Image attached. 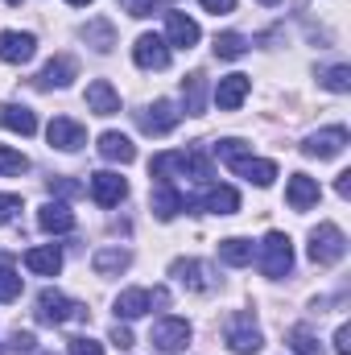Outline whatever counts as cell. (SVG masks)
Masks as SVG:
<instances>
[{
    "label": "cell",
    "mask_w": 351,
    "mask_h": 355,
    "mask_svg": "<svg viewBox=\"0 0 351 355\" xmlns=\"http://www.w3.org/2000/svg\"><path fill=\"white\" fill-rule=\"evenodd\" d=\"M335 190H339V198H348V194H351V170H343V174H339Z\"/></svg>",
    "instance_id": "obj_43"
},
{
    "label": "cell",
    "mask_w": 351,
    "mask_h": 355,
    "mask_svg": "<svg viewBox=\"0 0 351 355\" xmlns=\"http://www.w3.org/2000/svg\"><path fill=\"white\" fill-rule=\"evenodd\" d=\"M203 211H211V215H236V207H240V194L232 190V186H215V190H207L203 194V202H198Z\"/></svg>",
    "instance_id": "obj_25"
},
{
    "label": "cell",
    "mask_w": 351,
    "mask_h": 355,
    "mask_svg": "<svg viewBox=\"0 0 351 355\" xmlns=\"http://www.w3.org/2000/svg\"><path fill=\"white\" fill-rule=\"evenodd\" d=\"M137 120H141V128H145L149 137H166V132H174V128H178L182 112H178L170 99H157V103H153V107H145Z\"/></svg>",
    "instance_id": "obj_10"
},
{
    "label": "cell",
    "mask_w": 351,
    "mask_h": 355,
    "mask_svg": "<svg viewBox=\"0 0 351 355\" xmlns=\"http://www.w3.org/2000/svg\"><path fill=\"white\" fill-rule=\"evenodd\" d=\"M37 227L50 232V236H62V232H75V215H71L67 202H46L37 211Z\"/></svg>",
    "instance_id": "obj_17"
},
{
    "label": "cell",
    "mask_w": 351,
    "mask_h": 355,
    "mask_svg": "<svg viewBox=\"0 0 351 355\" xmlns=\"http://www.w3.org/2000/svg\"><path fill=\"white\" fill-rule=\"evenodd\" d=\"M42 355H54V352H42Z\"/></svg>",
    "instance_id": "obj_47"
},
{
    "label": "cell",
    "mask_w": 351,
    "mask_h": 355,
    "mask_svg": "<svg viewBox=\"0 0 351 355\" xmlns=\"http://www.w3.org/2000/svg\"><path fill=\"white\" fill-rule=\"evenodd\" d=\"M12 297H21V272L0 265V302H12Z\"/></svg>",
    "instance_id": "obj_35"
},
{
    "label": "cell",
    "mask_w": 351,
    "mask_h": 355,
    "mask_svg": "<svg viewBox=\"0 0 351 355\" xmlns=\"http://www.w3.org/2000/svg\"><path fill=\"white\" fill-rule=\"evenodd\" d=\"M261 4H277V0H261Z\"/></svg>",
    "instance_id": "obj_45"
},
{
    "label": "cell",
    "mask_w": 351,
    "mask_h": 355,
    "mask_svg": "<svg viewBox=\"0 0 351 355\" xmlns=\"http://www.w3.org/2000/svg\"><path fill=\"white\" fill-rule=\"evenodd\" d=\"M17 211H21V198L17 194H0V223H8Z\"/></svg>",
    "instance_id": "obj_39"
},
{
    "label": "cell",
    "mask_w": 351,
    "mask_h": 355,
    "mask_svg": "<svg viewBox=\"0 0 351 355\" xmlns=\"http://www.w3.org/2000/svg\"><path fill=\"white\" fill-rule=\"evenodd\" d=\"M50 190H58V194H67V198L83 194V186H79V182H71V178H50Z\"/></svg>",
    "instance_id": "obj_38"
},
{
    "label": "cell",
    "mask_w": 351,
    "mask_h": 355,
    "mask_svg": "<svg viewBox=\"0 0 351 355\" xmlns=\"http://www.w3.org/2000/svg\"><path fill=\"white\" fill-rule=\"evenodd\" d=\"M71 355H103V347L83 335V339H71Z\"/></svg>",
    "instance_id": "obj_37"
},
{
    "label": "cell",
    "mask_w": 351,
    "mask_h": 355,
    "mask_svg": "<svg viewBox=\"0 0 351 355\" xmlns=\"http://www.w3.org/2000/svg\"><path fill=\"white\" fill-rule=\"evenodd\" d=\"M149 174L157 178V182H170L174 174H182V178L194 174L198 182H207V178H211V166H207L198 153H186V149H182V153H157V157L149 162Z\"/></svg>",
    "instance_id": "obj_1"
},
{
    "label": "cell",
    "mask_w": 351,
    "mask_h": 355,
    "mask_svg": "<svg viewBox=\"0 0 351 355\" xmlns=\"http://www.w3.org/2000/svg\"><path fill=\"white\" fill-rule=\"evenodd\" d=\"M25 268L37 272V277H54V272L62 268V252H58L54 244H46V248H29V252H25Z\"/></svg>",
    "instance_id": "obj_22"
},
{
    "label": "cell",
    "mask_w": 351,
    "mask_h": 355,
    "mask_svg": "<svg viewBox=\"0 0 351 355\" xmlns=\"http://www.w3.org/2000/svg\"><path fill=\"white\" fill-rule=\"evenodd\" d=\"M0 124H4L8 132H21V137H33V132H37V116H33L29 107H21V103L0 107Z\"/></svg>",
    "instance_id": "obj_23"
},
{
    "label": "cell",
    "mask_w": 351,
    "mask_h": 355,
    "mask_svg": "<svg viewBox=\"0 0 351 355\" xmlns=\"http://www.w3.org/2000/svg\"><path fill=\"white\" fill-rule=\"evenodd\" d=\"M335 352L351 355V327H339V331H335Z\"/></svg>",
    "instance_id": "obj_41"
},
{
    "label": "cell",
    "mask_w": 351,
    "mask_h": 355,
    "mask_svg": "<svg viewBox=\"0 0 351 355\" xmlns=\"http://www.w3.org/2000/svg\"><path fill=\"white\" fill-rule=\"evenodd\" d=\"M33 50H37V37H33V33H17V29L0 33V62L21 67V62L33 58Z\"/></svg>",
    "instance_id": "obj_12"
},
{
    "label": "cell",
    "mask_w": 351,
    "mask_h": 355,
    "mask_svg": "<svg viewBox=\"0 0 351 355\" xmlns=\"http://www.w3.org/2000/svg\"><path fill=\"white\" fill-rule=\"evenodd\" d=\"M232 170L240 178H248V182H257V186H273V178H277V166L273 162H261V157H248V153H240L236 162H228Z\"/></svg>",
    "instance_id": "obj_20"
},
{
    "label": "cell",
    "mask_w": 351,
    "mask_h": 355,
    "mask_svg": "<svg viewBox=\"0 0 351 355\" xmlns=\"http://www.w3.org/2000/svg\"><path fill=\"white\" fill-rule=\"evenodd\" d=\"M71 79H75V62L62 54V58H50L46 62V71L37 75V87H67Z\"/></svg>",
    "instance_id": "obj_26"
},
{
    "label": "cell",
    "mask_w": 351,
    "mask_h": 355,
    "mask_svg": "<svg viewBox=\"0 0 351 355\" xmlns=\"http://www.w3.org/2000/svg\"><path fill=\"white\" fill-rule=\"evenodd\" d=\"M343 257H348V236L335 223H318L310 232V261L327 268V265H339Z\"/></svg>",
    "instance_id": "obj_2"
},
{
    "label": "cell",
    "mask_w": 351,
    "mask_h": 355,
    "mask_svg": "<svg viewBox=\"0 0 351 355\" xmlns=\"http://www.w3.org/2000/svg\"><path fill=\"white\" fill-rule=\"evenodd\" d=\"M67 4H75V8H83V4H91V0H67Z\"/></svg>",
    "instance_id": "obj_44"
},
{
    "label": "cell",
    "mask_w": 351,
    "mask_h": 355,
    "mask_svg": "<svg viewBox=\"0 0 351 355\" xmlns=\"http://www.w3.org/2000/svg\"><path fill=\"white\" fill-rule=\"evenodd\" d=\"M219 261L232 265V268L252 265V240H244V236H228V240H219Z\"/></svg>",
    "instance_id": "obj_24"
},
{
    "label": "cell",
    "mask_w": 351,
    "mask_h": 355,
    "mask_svg": "<svg viewBox=\"0 0 351 355\" xmlns=\"http://www.w3.org/2000/svg\"><path fill=\"white\" fill-rule=\"evenodd\" d=\"M71 318H87V310L75 306L62 289H42V293H37V322L62 327V322H71Z\"/></svg>",
    "instance_id": "obj_3"
},
{
    "label": "cell",
    "mask_w": 351,
    "mask_h": 355,
    "mask_svg": "<svg viewBox=\"0 0 351 355\" xmlns=\"http://www.w3.org/2000/svg\"><path fill=\"white\" fill-rule=\"evenodd\" d=\"M124 194H128V182H124L120 174H112V170L91 174V198H95L99 207H116Z\"/></svg>",
    "instance_id": "obj_13"
},
{
    "label": "cell",
    "mask_w": 351,
    "mask_h": 355,
    "mask_svg": "<svg viewBox=\"0 0 351 355\" xmlns=\"http://www.w3.org/2000/svg\"><path fill=\"white\" fill-rule=\"evenodd\" d=\"M87 112H95V116H116L120 112V95H116V87L108 79L87 83Z\"/></svg>",
    "instance_id": "obj_18"
},
{
    "label": "cell",
    "mask_w": 351,
    "mask_h": 355,
    "mask_svg": "<svg viewBox=\"0 0 351 355\" xmlns=\"http://www.w3.org/2000/svg\"><path fill=\"white\" fill-rule=\"evenodd\" d=\"M37 347V339H33V331H12V339H8V352H21V355H29Z\"/></svg>",
    "instance_id": "obj_36"
},
{
    "label": "cell",
    "mask_w": 351,
    "mask_h": 355,
    "mask_svg": "<svg viewBox=\"0 0 351 355\" xmlns=\"http://www.w3.org/2000/svg\"><path fill=\"white\" fill-rule=\"evenodd\" d=\"M25 170H29V157L8 149V145H0V174H25Z\"/></svg>",
    "instance_id": "obj_33"
},
{
    "label": "cell",
    "mask_w": 351,
    "mask_h": 355,
    "mask_svg": "<svg viewBox=\"0 0 351 355\" xmlns=\"http://www.w3.org/2000/svg\"><path fill=\"white\" fill-rule=\"evenodd\" d=\"M203 83H207V79H203L198 71L182 79V95H186V116H198V112H203Z\"/></svg>",
    "instance_id": "obj_29"
},
{
    "label": "cell",
    "mask_w": 351,
    "mask_h": 355,
    "mask_svg": "<svg viewBox=\"0 0 351 355\" xmlns=\"http://www.w3.org/2000/svg\"><path fill=\"white\" fill-rule=\"evenodd\" d=\"M198 4H203L207 12H215V17H219V12H232V8H236V0H198Z\"/></svg>",
    "instance_id": "obj_42"
},
{
    "label": "cell",
    "mask_w": 351,
    "mask_h": 355,
    "mask_svg": "<svg viewBox=\"0 0 351 355\" xmlns=\"http://www.w3.org/2000/svg\"><path fill=\"white\" fill-rule=\"evenodd\" d=\"M348 149V128L343 124H335V128H323V132H314L310 141H306V153L310 157H318V162H327V157H339Z\"/></svg>",
    "instance_id": "obj_11"
},
{
    "label": "cell",
    "mask_w": 351,
    "mask_h": 355,
    "mask_svg": "<svg viewBox=\"0 0 351 355\" xmlns=\"http://www.w3.org/2000/svg\"><path fill=\"white\" fill-rule=\"evenodd\" d=\"M166 46H178V50L198 46V25L186 12H166Z\"/></svg>",
    "instance_id": "obj_15"
},
{
    "label": "cell",
    "mask_w": 351,
    "mask_h": 355,
    "mask_svg": "<svg viewBox=\"0 0 351 355\" xmlns=\"http://www.w3.org/2000/svg\"><path fill=\"white\" fill-rule=\"evenodd\" d=\"M285 202H289L293 211H310V207L318 202V182L310 174H293L289 186H285Z\"/></svg>",
    "instance_id": "obj_16"
},
{
    "label": "cell",
    "mask_w": 351,
    "mask_h": 355,
    "mask_svg": "<svg viewBox=\"0 0 351 355\" xmlns=\"http://www.w3.org/2000/svg\"><path fill=\"white\" fill-rule=\"evenodd\" d=\"M170 277H174L178 285H186V289H211L207 268L198 265V261H174L170 265Z\"/></svg>",
    "instance_id": "obj_27"
},
{
    "label": "cell",
    "mask_w": 351,
    "mask_h": 355,
    "mask_svg": "<svg viewBox=\"0 0 351 355\" xmlns=\"http://www.w3.org/2000/svg\"><path fill=\"white\" fill-rule=\"evenodd\" d=\"M166 310L170 306V289H124L120 297H116V314L120 318H141V314H149V310Z\"/></svg>",
    "instance_id": "obj_5"
},
{
    "label": "cell",
    "mask_w": 351,
    "mask_h": 355,
    "mask_svg": "<svg viewBox=\"0 0 351 355\" xmlns=\"http://www.w3.org/2000/svg\"><path fill=\"white\" fill-rule=\"evenodd\" d=\"M248 91H252V79H248V75H228V79H219V87H215L219 112H236V107L248 99Z\"/></svg>",
    "instance_id": "obj_14"
},
{
    "label": "cell",
    "mask_w": 351,
    "mask_h": 355,
    "mask_svg": "<svg viewBox=\"0 0 351 355\" xmlns=\"http://www.w3.org/2000/svg\"><path fill=\"white\" fill-rule=\"evenodd\" d=\"M323 87L339 91V95H343V91H351V67H343V62H339V67L323 71Z\"/></svg>",
    "instance_id": "obj_34"
},
{
    "label": "cell",
    "mask_w": 351,
    "mask_h": 355,
    "mask_svg": "<svg viewBox=\"0 0 351 355\" xmlns=\"http://www.w3.org/2000/svg\"><path fill=\"white\" fill-rule=\"evenodd\" d=\"M112 343H116V347H120V352H128V347H132V331H128V327H120V322H116V327H112Z\"/></svg>",
    "instance_id": "obj_40"
},
{
    "label": "cell",
    "mask_w": 351,
    "mask_h": 355,
    "mask_svg": "<svg viewBox=\"0 0 351 355\" xmlns=\"http://www.w3.org/2000/svg\"><path fill=\"white\" fill-rule=\"evenodd\" d=\"M99 157L128 166V162H137V145H132L124 132H103V137H99Z\"/></svg>",
    "instance_id": "obj_19"
},
{
    "label": "cell",
    "mask_w": 351,
    "mask_h": 355,
    "mask_svg": "<svg viewBox=\"0 0 351 355\" xmlns=\"http://www.w3.org/2000/svg\"><path fill=\"white\" fill-rule=\"evenodd\" d=\"M149 202H153V215H157L162 223H170L178 211H186V198L178 194L170 182H157V190H153V198H149Z\"/></svg>",
    "instance_id": "obj_21"
},
{
    "label": "cell",
    "mask_w": 351,
    "mask_h": 355,
    "mask_svg": "<svg viewBox=\"0 0 351 355\" xmlns=\"http://www.w3.org/2000/svg\"><path fill=\"white\" fill-rule=\"evenodd\" d=\"M244 50H248L244 33H219L215 37V54L219 58H244Z\"/></svg>",
    "instance_id": "obj_30"
},
{
    "label": "cell",
    "mask_w": 351,
    "mask_h": 355,
    "mask_svg": "<svg viewBox=\"0 0 351 355\" xmlns=\"http://www.w3.org/2000/svg\"><path fill=\"white\" fill-rule=\"evenodd\" d=\"M149 343H153L157 352H166V355L186 352V343H190V322H186V318H162V322L153 327Z\"/></svg>",
    "instance_id": "obj_7"
},
{
    "label": "cell",
    "mask_w": 351,
    "mask_h": 355,
    "mask_svg": "<svg viewBox=\"0 0 351 355\" xmlns=\"http://www.w3.org/2000/svg\"><path fill=\"white\" fill-rule=\"evenodd\" d=\"M228 347L236 355H257L264 347V335L257 331L252 314H232L228 318Z\"/></svg>",
    "instance_id": "obj_6"
},
{
    "label": "cell",
    "mask_w": 351,
    "mask_h": 355,
    "mask_svg": "<svg viewBox=\"0 0 351 355\" xmlns=\"http://www.w3.org/2000/svg\"><path fill=\"white\" fill-rule=\"evenodd\" d=\"M87 42L99 50V54H108V50L116 46V33H112V25H108V21H91V25H87Z\"/></svg>",
    "instance_id": "obj_31"
},
{
    "label": "cell",
    "mask_w": 351,
    "mask_h": 355,
    "mask_svg": "<svg viewBox=\"0 0 351 355\" xmlns=\"http://www.w3.org/2000/svg\"><path fill=\"white\" fill-rule=\"evenodd\" d=\"M132 58H137L141 71H166V67H170V46H166V37H157V33H141L137 46H132Z\"/></svg>",
    "instance_id": "obj_8"
},
{
    "label": "cell",
    "mask_w": 351,
    "mask_h": 355,
    "mask_svg": "<svg viewBox=\"0 0 351 355\" xmlns=\"http://www.w3.org/2000/svg\"><path fill=\"white\" fill-rule=\"evenodd\" d=\"M46 137H50V145L62 149V153H75V149L87 145V128H83L79 120H71V116H54L50 128H46Z\"/></svg>",
    "instance_id": "obj_9"
},
{
    "label": "cell",
    "mask_w": 351,
    "mask_h": 355,
    "mask_svg": "<svg viewBox=\"0 0 351 355\" xmlns=\"http://www.w3.org/2000/svg\"><path fill=\"white\" fill-rule=\"evenodd\" d=\"M293 268V244H289V236L285 232H268L261 244V272L264 277H285Z\"/></svg>",
    "instance_id": "obj_4"
},
{
    "label": "cell",
    "mask_w": 351,
    "mask_h": 355,
    "mask_svg": "<svg viewBox=\"0 0 351 355\" xmlns=\"http://www.w3.org/2000/svg\"><path fill=\"white\" fill-rule=\"evenodd\" d=\"M8 4H21V0H8Z\"/></svg>",
    "instance_id": "obj_46"
},
{
    "label": "cell",
    "mask_w": 351,
    "mask_h": 355,
    "mask_svg": "<svg viewBox=\"0 0 351 355\" xmlns=\"http://www.w3.org/2000/svg\"><path fill=\"white\" fill-rule=\"evenodd\" d=\"M128 261H132V257H128L124 248H99V252L91 257V268H95L99 277H116V272L128 268Z\"/></svg>",
    "instance_id": "obj_28"
},
{
    "label": "cell",
    "mask_w": 351,
    "mask_h": 355,
    "mask_svg": "<svg viewBox=\"0 0 351 355\" xmlns=\"http://www.w3.org/2000/svg\"><path fill=\"white\" fill-rule=\"evenodd\" d=\"M289 347L298 355H323V343H318L306 327H293V331H289Z\"/></svg>",
    "instance_id": "obj_32"
}]
</instances>
